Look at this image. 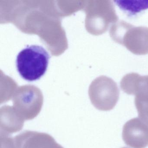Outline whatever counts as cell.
<instances>
[{
  "label": "cell",
  "instance_id": "1",
  "mask_svg": "<svg viewBox=\"0 0 148 148\" xmlns=\"http://www.w3.org/2000/svg\"><path fill=\"white\" fill-rule=\"evenodd\" d=\"M110 36L116 43L136 55L148 54V27H135L124 21L112 25Z\"/></svg>",
  "mask_w": 148,
  "mask_h": 148
},
{
  "label": "cell",
  "instance_id": "2",
  "mask_svg": "<svg viewBox=\"0 0 148 148\" xmlns=\"http://www.w3.org/2000/svg\"><path fill=\"white\" fill-rule=\"evenodd\" d=\"M49 59V53L42 47L36 45L27 46L17 55V70L25 80H38L46 72Z\"/></svg>",
  "mask_w": 148,
  "mask_h": 148
},
{
  "label": "cell",
  "instance_id": "3",
  "mask_svg": "<svg viewBox=\"0 0 148 148\" xmlns=\"http://www.w3.org/2000/svg\"><path fill=\"white\" fill-rule=\"evenodd\" d=\"M90 97L92 103L96 109L103 111L111 110L119 99V89L112 79L101 76L91 88Z\"/></svg>",
  "mask_w": 148,
  "mask_h": 148
},
{
  "label": "cell",
  "instance_id": "4",
  "mask_svg": "<svg viewBox=\"0 0 148 148\" xmlns=\"http://www.w3.org/2000/svg\"><path fill=\"white\" fill-rule=\"evenodd\" d=\"M122 137L125 143L132 148L148 146V123L140 118L127 121L123 127Z\"/></svg>",
  "mask_w": 148,
  "mask_h": 148
},
{
  "label": "cell",
  "instance_id": "5",
  "mask_svg": "<svg viewBox=\"0 0 148 148\" xmlns=\"http://www.w3.org/2000/svg\"><path fill=\"white\" fill-rule=\"evenodd\" d=\"M43 103L42 96L38 92H23L14 100L13 107L25 121L32 120L39 114Z\"/></svg>",
  "mask_w": 148,
  "mask_h": 148
},
{
  "label": "cell",
  "instance_id": "6",
  "mask_svg": "<svg viewBox=\"0 0 148 148\" xmlns=\"http://www.w3.org/2000/svg\"><path fill=\"white\" fill-rule=\"evenodd\" d=\"M17 148H64L51 135L25 131L14 137Z\"/></svg>",
  "mask_w": 148,
  "mask_h": 148
},
{
  "label": "cell",
  "instance_id": "7",
  "mask_svg": "<svg viewBox=\"0 0 148 148\" xmlns=\"http://www.w3.org/2000/svg\"><path fill=\"white\" fill-rule=\"evenodd\" d=\"M25 120L13 107L5 106L0 110L1 135H10L22 130Z\"/></svg>",
  "mask_w": 148,
  "mask_h": 148
},
{
  "label": "cell",
  "instance_id": "8",
  "mask_svg": "<svg viewBox=\"0 0 148 148\" xmlns=\"http://www.w3.org/2000/svg\"><path fill=\"white\" fill-rule=\"evenodd\" d=\"M120 87L124 92L136 97L148 93V75L142 76L136 73L125 75L120 82Z\"/></svg>",
  "mask_w": 148,
  "mask_h": 148
},
{
  "label": "cell",
  "instance_id": "9",
  "mask_svg": "<svg viewBox=\"0 0 148 148\" xmlns=\"http://www.w3.org/2000/svg\"><path fill=\"white\" fill-rule=\"evenodd\" d=\"M135 105L139 118L148 123V94L140 97H135Z\"/></svg>",
  "mask_w": 148,
  "mask_h": 148
},
{
  "label": "cell",
  "instance_id": "10",
  "mask_svg": "<svg viewBox=\"0 0 148 148\" xmlns=\"http://www.w3.org/2000/svg\"><path fill=\"white\" fill-rule=\"evenodd\" d=\"M1 148H17L14 137L10 135H1Z\"/></svg>",
  "mask_w": 148,
  "mask_h": 148
},
{
  "label": "cell",
  "instance_id": "11",
  "mask_svg": "<svg viewBox=\"0 0 148 148\" xmlns=\"http://www.w3.org/2000/svg\"><path fill=\"white\" fill-rule=\"evenodd\" d=\"M127 148V147H123V148Z\"/></svg>",
  "mask_w": 148,
  "mask_h": 148
}]
</instances>
